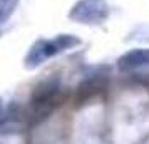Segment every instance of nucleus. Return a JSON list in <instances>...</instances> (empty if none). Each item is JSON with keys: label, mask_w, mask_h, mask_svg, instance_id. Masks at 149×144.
Wrapping results in <instances>:
<instances>
[{"label": "nucleus", "mask_w": 149, "mask_h": 144, "mask_svg": "<svg viewBox=\"0 0 149 144\" xmlns=\"http://www.w3.org/2000/svg\"><path fill=\"white\" fill-rule=\"evenodd\" d=\"M62 84L59 77H49L42 81L32 92L30 97V116L34 122H40L55 109L61 101Z\"/></svg>", "instance_id": "f03ea898"}, {"label": "nucleus", "mask_w": 149, "mask_h": 144, "mask_svg": "<svg viewBox=\"0 0 149 144\" xmlns=\"http://www.w3.org/2000/svg\"><path fill=\"white\" fill-rule=\"evenodd\" d=\"M149 67V49H131L117 59V69L121 72H131Z\"/></svg>", "instance_id": "20e7f679"}, {"label": "nucleus", "mask_w": 149, "mask_h": 144, "mask_svg": "<svg viewBox=\"0 0 149 144\" xmlns=\"http://www.w3.org/2000/svg\"><path fill=\"white\" fill-rule=\"evenodd\" d=\"M2 111H3V107H2V101H0V114H2Z\"/></svg>", "instance_id": "423d86ee"}, {"label": "nucleus", "mask_w": 149, "mask_h": 144, "mask_svg": "<svg viewBox=\"0 0 149 144\" xmlns=\"http://www.w3.org/2000/svg\"><path fill=\"white\" fill-rule=\"evenodd\" d=\"M19 0H0V27L14 15Z\"/></svg>", "instance_id": "39448f33"}, {"label": "nucleus", "mask_w": 149, "mask_h": 144, "mask_svg": "<svg viewBox=\"0 0 149 144\" xmlns=\"http://www.w3.org/2000/svg\"><path fill=\"white\" fill-rule=\"evenodd\" d=\"M81 44L82 40L74 34H59L52 39L40 37L30 45L27 55L24 57V65L29 70L37 69L44 62H47L49 59H52L62 52H67L74 47H79Z\"/></svg>", "instance_id": "f257e3e1"}, {"label": "nucleus", "mask_w": 149, "mask_h": 144, "mask_svg": "<svg viewBox=\"0 0 149 144\" xmlns=\"http://www.w3.org/2000/svg\"><path fill=\"white\" fill-rule=\"evenodd\" d=\"M111 15V7L106 0H77L69 10V20L89 25V27H97L102 25Z\"/></svg>", "instance_id": "7ed1b4c3"}]
</instances>
